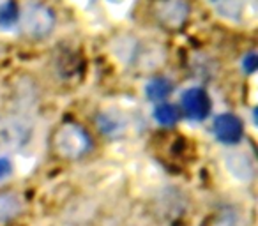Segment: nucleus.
Masks as SVG:
<instances>
[{"instance_id":"3","label":"nucleus","mask_w":258,"mask_h":226,"mask_svg":"<svg viewBox=\"0 0 258 226\" xmlns=\"http://www.w3.org/2000/svg\"><path fill=\"white\" fill-rule=\"evenodd\" d=\"M55 150L62 156V158H82L87 150L90 148V138L82 127L75 126V124H66L55 133L53 138Z\"/></svg>"},{"instance_id":"5","label":"nucleus","mask_w":258,"mask_h":226,"mask_svg":"<svg viewBox=\"0 0 258 226\" xmlns=\"http://www.w3.org/2000/svg\"><path fill=\"white\" fill-rule=\"evenodd\" d=\"M214 134L221 143L233 145L242 138V122L232 113H223L214 120Z\"/></svg>"},{"instance_id":"10","label":"nucleus","mask_w":258,"mask_h":226,"mask_svg":"<svg viewBox=\"0 0 258 226\" xmlns=\"http://www.w3.org/2000/svg\"><path fill=\"white\" fill-rule=\"evenodd\" d=\"M15 20H18V9H16L15 2H8L4 8H0V23L2 25H9Z\"/></svg>"},{"instance_id":"11","label":"nucleus","mask_w":258,"mask_h":226,"mask_svg":"<svg viewBox=\"0 0 258 226\" xmlns=\"http://www.w3.org/2000/svg\"><path fill=\"white\" fill-rule=\"evenodd\" d=\"M242 67L246 72H253L256 69V53H247L242 58Z\"/></svg>"},{"instance_id":"2","label":"nucleus","mask_w":258,"mask_h":226,"mask_svg":"<svg viewBox=\"0 0 258 226\" xmlns=\"http://www.w3.org/2000/svg\"><path fill=\"white\" fill-rule=\"evenodd\" d=\"M191 8L187 0H154L151 15L159 27L166 30H180L189 20Z\"/></svg>"},{"instance_id":"12","label":"nucleus","mask_w":258,"mask_h":226,"mask_svg":"<svg viewBox=\"0 0 258 226\" xmlns=\"http://www.w3.org/2000/svg\"><path fill=\"white\" fill-rule=\"evenodd\" d=\"M11 172H13L11 163H9L8 159H0V180L8 179V177L11 175Z\"/></svg>"},{"instance_id":"9","label":"nucleus","mask_w":258,"mask_h":226,"mask_svg":"<svg viewBox=\"0 0 258 226\" xmlns=\"http://www.w3.org/2000/svg\"><path fill=\"white\" fill-rule=\"evenodd\" d=\"M154 117L163 126H172V124H175L177 119H179V113H177V108L172 106V104H159V106L156 108Z\"/></svg>"},{"instance_id":"8","label":"nucleus","mask_w":258,"mask_h":226,"mask_svg":"<svg viewBox=\"0 0 258 226\" xmlns=\"http://www.w3.org/2000/svg\"><path fill=\"white\" fill-rule=\"evenodd\" d=\"M172 82L168 78H154L147 85V96L152 101H161L170 96L172 92Z\"/></svg>"},{"instance_id":"6","label":"nucleus","mask_w":258,"mask_h":226,"mask_svg":"<svg viewBox=\"0 0 258 226\" xmlns=\"http://www.w3.org/2000/svg\"><path fill=\"white\" fill-rule=\"evenodd\" d=\"M211 6L221 18L240 22L247 11V0H211Z\"/></svg>"},{"instance_id":"7","label":"nucleus","mask_w":258,"mask_h":226,"mask_svg":"<svg viewBox=\"0 0 258 226\" xmlns=\"http://www.w3.org/2000/svg\"><path fill=\"white\" fill-rule=\"evenodd\" d=\"M22 210V200L13 191L0 193V222H8L15 219Z\"/></svg>"},{"instance_id":"4","label":"nucleus","mask_w":258,"mask_h":226,"mask_svg":"<svg viewBox=\"0 0 258 226\" xmlns=\"http://www.w3.org/2000/svg\"><path fill=\"white\" fill-rule=\"evenodd\" d=\"M182 110L187 119L204 120L211 113V99L204 89H189L182 94Z\"/></svg>"},{"instance_id":"1","label":"nucleus","mask_w":258,"mask_h":226,"mask_svg":"<svg viewBox=\"0 0 258 226\" xmlns=\"http://www.w3.org/2000/svg\"><path fill=\"white\" fill-rule=\"evenodd\" d=\"M53 25L55 16L51 9H48L43 4H37V2H29L20 15V27H22L23 34L30 39L46 37L53 30Z\"/></svg>"}]
</instances>
